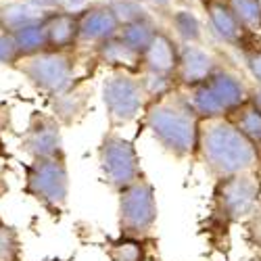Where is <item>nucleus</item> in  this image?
<instances>
[{
	"label": "nucleus",
	"mask_w": 261,
	"mask_h": 261,
	"mask_svg": "<svg viewBox=\"0 0 261 261\" xmlns=\"http://www.w3.org/2000/svg\"><path fill=\"white\" fill-rule=\"evenodd\" d=\"M230 119L236 123V127L253 142L259 144L261 142V111L251 102L247 100L245 105H241L236 111L230 115Z\"/></svg>",
	"instance_id": "nucleus-22"
},
{
	"label": "nucleus",
	"mask_w": 261,
	"mask_h": 261,
	"mask_svg": "<svg viewBox=\"0 0 261 261\" xmlns=\"http://www.w3.org/2000/svg\"><path fill=\"white\" fill-rule=\"evenodd\" d=\"M119 32V23L109 3H90L77 11V46L96 48Z\"/></svg>",
	"instance_id": "nucleus-11"
},
{
	"label": "nucleus",
	"mask_w": 261,
	"mask_h": 261,
	"mask_svg": "<svg viewBox=\"0 0 261 261\" xmlns=\"http://www.w3.org/2000/svg\"><path fill=\"white\" fill-rule=\"evenodd\" d=\"M102 102L107 109L109 123L113 127L134 121L148 102L140 71L115 67L102 82Z\"/></svg>",
	"instance_id": "nucleus-5"
},
{
	"label": "nucleus",
	"mask_w": 261,
	"mask_h": 261,
	"mask_svg": "<svg viewBox=\"0 0 261 261\" xmlns=\"http://www.w3.org/2000/svg\"><path fill=\"white\" fill-rule=\"evenodd\" d=\"M15 38V44L21 57H28V55H36L40 50L48 48L46 44V30H44V17H40L32 23L23 25L13 32Z\"/></svg>",
	"instance_id": "nucleus-21"
},
{
	"label": "nucleus",
	"mask_w": 261,
	"mask_h": 261,
	"mask_svg": "<svg viewBox=\"0 0 261 261\" xmlns=\"http://www.w3.org/2000/svg\"><path fill=\"white\" fill-rule=\"evenodd\" d=\"M261 197V180L255 171L236 173L217 180L215 186V213L226 222H241L255 211Z\"/></svg>",
	"instance_id": "nucleus-8"
},
{
	"label": "nucleus",
	"mask_w": 261,
	"mask_h": 261,
	"mask_svg": "<svg viewBox=\"0 0 261 261\" xmlns=\"http://www.w3.org/2000/svg\"><path fill=\"white\" fill-rule=\"evenodd\" d=\"M241 25L257 36L261 32V0H226Z\"/></svg>",
	"instance_id": "nucleus-23"
},
{
	"label": "nucleus",
	"mask_w": 261,
	"mask_h": 261,
	"mask_svg": "<svg viewBox=\"0 0 261 261\" xmlns=\"http://www.w3.org/2000/svg\"><path fill=\"white\" fill-rule=\"evenodd\" d=\"M247 226H249V236L251 241L261 245V203L255 207V211L247 217Z\"/></svg>",
	"instance_id": "nucleus-30"
},
{
	"label": "nucleus",
	"mask_w": 261,
	"mask_h": 261,
	"mask_svg": "<svg viewBox=\"0 0 261 261\" xmlns=\"http://www.w3.org/2000/svg\"><path fill=\"white\" fill-rule=\"evenodd\" d=\"M88 3H90V0H63V9L65 11H71V13H77V11H82Z\"/></svg>",
	"instance_id": "nucleus-32"
},
{
	"label": "nucleus",
	"mask_w": 261,
	"mask_h": 261,
	"mask_svg": "<svg viewBox=\"0 0 261 261\" xmlns=\"http://www.w3.org/2000/svg\"><path fill=\"white\" fill-rule=\"evenodd\" d=\"M157 23L153 21V17H144V19H138V21H132V23H125L119 28L117 36L125 42V44L132 48L134 53H138L142 57V53L146 50V46L150 44L155 32H157Z\"/></svg>",
	"instance_id": "nucleus-20"
},
{
	"label": "nucleus",
	"mask_w": 261,
	"mask_h": 261,
	"mask_svg": "<svg viewBox=\"0 0 261 261\" xmlns=\"http://www.w3.org/2000/svg\"><path fill=\"white\" fill-rule=\"evenodd\" d=\"M245 65H247L251 77L257 84H261V46L251 44L245 48Z\"/></svg>",
	"instance_id": "nucleus-29"
},
{
	"label": "nucleus",
	"mask_w": 261,
	"mask_h": 261,
	"mask_svg": "<svg viewBox=\"0 0 261 261\" xmlns=\"http://www.w3.org/2000/svg\"><path fill=\"white\" fill-rule=\"evenodd\" d=\"M169 25H171V36L176 38L180 44H201L203 25H201V19L190 9L173 11L169 17Z\"/></svg>",
	"instance_id": "nucleus-19"
},
{
	"label": "nucleus",
	"mask_w": 261,
	"mask_h": 261,
	"mask_svg": "<svg viewBox=\"0 0 261 261\" xmlns=\"http://www.w3.org/2000/svg\"><path fill=\"white\" fill-rule=\"evenodd\" d=\"M203 7L207 13L209 28L222 42H226L230 46H238V48L251 46L253 34H249L241 25V21L236 19V15L232 13L226 0H203Z\"/></svg>",
	"instance_id": "nucleus-13"
},
{
	"label": "nucleus",
	"mask_w": 261,
	"mask_h": 261,
	"mask_svg": "<svg viewBox=\"0 0 261 261\" xmlns=\"http://www.w3.org/2000/svg\"><path fill=\"white\" fill-rule=\"evenodd\" d=\"M25 190L50 213H59L69 197V169L65 155L34 159L25 169Z\"/></svg>",
	"instance_id": "nucleus-6"
},
{
	"label": "nucleus",
	"mask_w": 261,
	"mask_h": 261,
	"mask_svg": "<svg viewBox=\"0 0 261 261\" xmlns=\"http://www.w3.org/2000/svg\"><path fill=\"white\" fill-rule=\"evenodd\" d=\"M13 69H17L36 90L53 96L67 90L71 84H75L77 61L73 50L44 48L36 55L19 57L17 63L13 65Z\"/></svg>",
	"instance_id": "nucleus-4"
},
{
	"label": "nucleus",
	"mask_w": 261,
	"mask_h": 261,
	"mask_svg": "<svg viewBox=\"0 0 261 261\" xmlns=\"http://www.w3.org/2000/svg\"><path fill=\"white\" fill-rule=\"evenodd\" d=\"M257 150H259V157H261V142L257 144Z\"/></svg>",
	"instance_id": "nucleus-37"
},
{
	"label": "nucleus",
	"mask_w": 261,
	"mask_h": 261,
	"mask_svg": "<svg viewBox=\"0 0 261 261\" xmlns=\"http://www.w3.org/2000/svg\"><path fill=\"white\" fill-rule=\"evenodd\" d=\"M28 3H30V5H34L36 9H40L42 13L63 9V0H28Z\"/></svg>",
	"instance_id": "nucleus-31"
},
{
	"label": "nucleus",
	"mask_w": 261,
	"mask_h": 261,
	"mask_svg": "<svg viewBox=\"0 0 261 261\" xmlns=\"http://www.w3.org/2000/svg\"><path fill=\"white\" fill-rule=\"evenodd\" d=\"M90 96H92V84L75 82L67 90L50 96V111L61 125H73L88 111Z\"/></svg>",
	"instance_id": "nucleus-14"
},
{
	"label": "nucleus",
	"mask_w": 261,
	"mask_h": 261,
	"mask_svg": "<svg viewBox=\"0 0 261 261\" xmlns=\"http://www.w3.org/2000/svg\"><path fill=\"white\" fill-rule=\"evenodd\" d=\"M138 3H142V5H144V3H150V5H155V7H161V9H163V7H167V5L171 3V0H138Z\"/></svg>",
	"instance_id": "nucleus-35"
},
{
	"label": "nucleus",
	"mask_w": 261,
	"mask_h": 261,
	"mask_svg": "<svg viewBox=\"0 0 261 261\" xmlns=\"http://www.w3.org/2000/svg\"><path fill=\"white\" fill-rule=\"evenodd\" d=\"M186 100L201 119L232 115L241 105L249 100L251 88L243 75L228 65H217L215 71L201 84L182 88Z\"/></svg>",
	"instance_id": "nucleus-3"
},
{
	"label": "nucleus",
	"mask_w": 261,
	"mask_h": 261,
	"mask_svg": "<svg viewBox=\"0 0 261 261\" xmlns=\"http://www.w3.org/2000/svg\"><path fill=\"white\" fill-rule=\"evenodd\" d=\"M21 243L13 226L0 224V261H19Z\"/></svg>",
	"instance_id": "nucleus-27"
},
{
	"label": "nucleus",
	"mask_w": 261,
	"mask_h": 261,
	"mask_svg": "<svg viewBox=\"0 0 261 261\" xmlns=\"http://www.w3.org/2000/svg\"><path fill=\"white\" fill-rule=\"evenodd\" d=\"M201 117L186 100L182 88H173L163 96L150 98L144 107V123L159 146L176 159L197 155Z\"/></svg>",
	"instance_id": "nucleus-2"
},
{
	"label": "nucleus",
	"mask_w": 261,
	"mask_h": 261,
	"mask_svg": "<svg viewBox=\"0 0 261 261\" xmlns=\"http://www.w3.org/2000/svg\"><path fill=\"white\" fill-rule=\"evenodd\" d=\"M0 150H3V140H0Z\"/></svg>",
	"instance_id": "nucleus-38"
},
{
	"label": "nucleus",
	"mask_w": 261,
	"mask_h": 261,
	"mask_svg": "<svg viewBox=\"0 0 261 261\" xmlns=\"http://www.w3.org/2000/svg\"><path fill=\"white\" fill-rule=\"evenodd\" d=\"M249 100L261 111V84H257V88H253V90L249 92Z\"/></svg>",
	"instance_id": "nucleus-33"
},
{
	"label": "nucleus",
	"mask_w": 261,
	"mask_h": 261,
	"mask_svg": "<svg viewBox=\"0 0 261 261\" xmlns=\"http://www.w3.org/2000/svg\"><path fill=\"white\" fill-rule=\"evenodd\" d=\"M21 148L32 159L61 157L63 155V134H61L59 119L48 113H34L30 117L23 138H21Z\"/></svg>",
	"instance_id": "nucleus-10"
},
{
	"label": "nucleus",
	"mask_w": 261,
	"mask_h": 261,
	"mask_svg": "<svg viewBox=\"0 0 261 261\" xmlns=\"http://www.w3.org/2000/svg\"><path fill=\"white\" fill-rule=\"evenodd\" d=\"M98 163L105 182L113 190H123L142 176L134 144L115 132H107L98 146Z\"/></svg>",
	"instance_id": "nucleus-9"
},
{
	"label": "nucleus",
	"mask_w": 261,
	"mask_h": 261,
	"mask_svg": "<svg viewBox=\"0 0 261 261\" xmlns=\"http://www.w3.org/2000/svg\"><path fill=\"white\" fill-rule=\"evenodd\" d=\"M197 155L215 180L255 171L261 163L257 144H253L228 115L199 121Z\"/></svg>",
	"instance_id": "nucleus-1"
},
{
	"label": "nucleus",
	"mask_w": 261,
	"mask_h": 261,
	"mask_svg": "<svg viewBox=\"0 0 261 261\" xmlns=\"http://www.w3.org/2000/svg\"><path fill=\"white\" fill-rule=\"evenodd\" d=\"M53 261H59V259H53Z\"/></svg>",
	"instance_id": "nucleus-39"
},
{
	"label": "nucleus",
	"mask_w": 261,
	"mask_h": 261,
	"mask_svg": "<svg viewBox=\"0 0 261 261\" xmlns=\"http://www.w3.org/2000/svg\"><path fill=\"white\" fill-rule=\"evenodd\" d=\"M94 50H96L98 61L109 65L111 69H115V67L129 69V71H140L142 69V57L129 48L117 34L113 38L105 40L102 44H98Z\"/></svg>",
	"instance_id": "nucleus-17"
},
{
	"label": "nucleus",
	"mask_w": 261,
	"mask_h": 261,
	"mask_svg": "<svg viewBox=\"0 0 261 261\" xmlns=\"http://www.w3.org/2000/svg\"><path fill=\"white\" fill-rule=\"evenodd\" d=\"M46 44L53 50H73L77 46V13L57 9L44 15Z\"/></svg>",
	"instance_id": "nucleus-16"
},
{
	"label": "nucleus",
	"mask_w": 261,
	"mask_h": 261,
	"mask_svg": "<svg viewBox=\"0 0 261 261\" xmlns=\"http://www.w3.org/2000/svg\"><path fill=\"white\" fill-rule=\"evenodd\" d=\"M173 3H178V5H186L188 0H173Z\"/></svg>",
	"instance_id": "nucleus-36"
},
{
	"label": "nucleus",
	"mask_w": 261,
	"mask_h": 261,
	"mask_svg": "<svg viewBox=\"0 0 261 261\" xmlns=\"http://www.w3.org/2000/svg\"><path fill=\"white\" fill-rule=\"evenodd\" d=\"M119 230L123 236L144 238L150 236L157 224V199L155 188L144 176L119 190Z\"/></svg>",
	"instance_id": "nucleus-7"
},
{
	"label": "nucleus",
	"mask_w": 261,
	"mask_h": 261,
	"mask_svg": "<svg viewBox=\"0 0 261 261\" xmlns=\"http://www.w3.org/2000/svg\"><path fill=\"white\" fill-rule=\"evenodd\" d=\"M220 61L215 59L213 53L203 48L201 44H180V57L176 67V84L180 88H190L205 82Z\"/></svg>",
	"instance_id": "nucleus-12"
},
{
	"label": "nucleus",
	"mask_w": 261,
	"mask_h": 261,
	"mask_svg": "<svg viewBox=\"0 0 261 261\" xmlns=\"http://www.w3.org/2000/svg\"><path fill=\"white\" fill-rule=\"evenodd\" d=\"M46 13H42L34 5H30L28 0H11V3L0 5V30L13 34L15 30L23 28L32 21L44 17Z\"/></svg>",
	"instance_id": "nucleus-18"
},
{
	"label": "nucleus",
	"mask_w": 261,
	"mask_h": 261,
	"mask_svg": "<svg viewBox=\"0 0 261 261\" xmlns=\"http://www.w3.org/2000/svg\"><path fill=\"white\" fill-rule=\"evenodd\" d=\"M19 57H21V55H19V50H17V44H15L13 34L0 30V65H9V67H13Z\"/></svg>",
	"instance_id": "nucleus-28"
},
{
	"label": "nucleus",
	"mask_w": 261,
	"mask_h": 261,
	"mask_svg": "<svg viewBox=\"0 0 261 261\" xmlns=\"http://www.w3.org/2000/svg\"><path fill=\"white\" fill-rule=\"evenodd\" d=\"M107 255L111 261H144V245L142 238L132 236H119L117 241H111L107 245Z\"/></svg>",
	"instance_id": "nucleus-24"
},
{
	"label": "nucleus",
	"mask_w": 261,
	"mask_h": 261,
	"mask_svg": "<svg viewBox=\"0 0 261 261\" xmlns=\"http://www.w3.org/2000/svg\"><path fill=\"white\" fill-rule=\"evenodd\" d=\"M109 7H111L119 28L125 23H132V21L148 17V11L142 7V3H138V0H109Z\"/></svg>",
	"instance_id": "nucleus-26"
},
{
	"label": "nucleus",
	"mask_w": 261,
	"mask_h": 261,
	"mask_svg": "<svg viewBox=\"0 0 261 261\" xmlns=\"http://www.w3.org/2000/svg\"><path fill=\"white\" fill-rule=\"evenodd\" d=\"M178 57H180V42L171 34L157 30L150 44L142 53V69L176 77Z\"/></svg>",
	"instance_id": "nucleus-15"
},
{
	"label": "nucleus",
	"mask_w": 261,
	"mask_h": 261,
	"mask_svg": "<svg viewBox=\"0 0 261 261\" xmlns=\"http://www.w3.org/2000/svg\"><path fill=\"white\" fill-rule=\"evenodd\" d=\"M9 190V186H7V178H5V171H3V167H0V197Z\"/></svg>",
	"instance_id": "nucleus-34"
},
{
	"label": "nucleus",
	"mask_w": 261,
	"mask_h": 261,
	"mask_svg": "<svg viewBox=\"0 0 261 261\" xmlns=\"http://www.w3.org/2000/svg\"><path fill=\"white\" fill-rule=\"evenodd\" d=\"M140 80L144 86V92L150 98H157L167 94L169 90L176 88V77L173 75H165V73H157V71H148V69H140Z\"/></svg>",
	"instance_id": "nucleus-25"
}]
</instances>
